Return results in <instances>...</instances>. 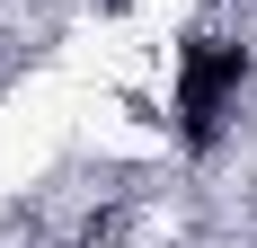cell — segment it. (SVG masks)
<instances>
[{
  "label": "cell",
  "mask_w": 257,
  "mask_h": 248,
  "mask_svg": "<svg viewBox=\"0 0 257 248\" xmlns=\"http://www.w3.org/2000/svg\"><path fill=\"white\" fill-rule=\"evenodd\" d=\"M239 80H248V45H195L178 71V124L186 142H213V124H222V106L239 98Z\"/></svg>",
  "instance_id": "1"
}]
</instances>
